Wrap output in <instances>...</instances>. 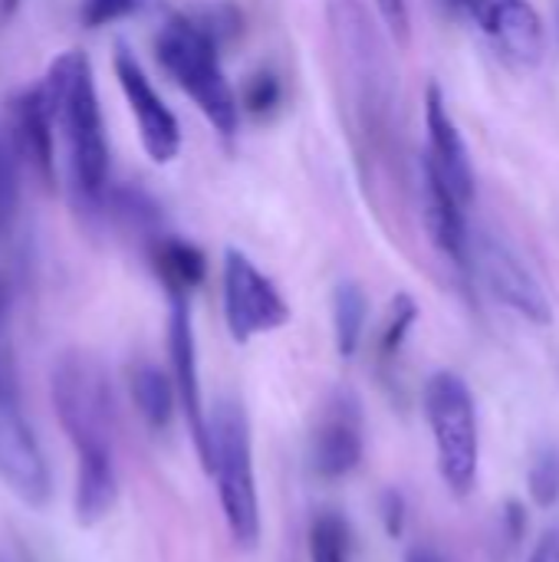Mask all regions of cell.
I'll list each match as a JSON object with an SVG mask.
<instances>
[{"label": "cell", "mask_w": 559, "mask_h": 562, "mask_svg": "<svg viewBox=\"0 0 559 562\" xmlns=\"http://www.w3.org/2000/svg\"><path fill=\"white\" fill-rule=\"evenodd\" d=\"M405 562H441V557L432 553V550H425V547H415V550L405 557Z\"/></svg>", "instance_id": "f1b7e54d"}, {"label": "cell", "mask_w": 559, "mask_h": 562, "mask_svg": "<svg viewBox=\"0 0 559 562\" xmlns=\"http://www.w3.org/2000/svg\"><path fill=\"white\" fill-rule=\"evenodd\" d=\"M40 86L49 105L53 132L63 145L69 194L79 207L92 211L109 191V138L89 56L79 49L59 53Z\"/></svg>", "instance_id": "7a4b0ae2"}, {"label": "cell", "mask_w": 559, "mask_h": 562, "mask_svg": "<svg viewBox=\"0 0 559 562\" xmlns=\"http://www.w3.org/2000/svg\"><path fill=\"white\" fill-rule=\"evenodd\" d=\"M20 207V184H16V158L0 138V247L10 240L13 221Z\"/></svg>", "instance_id": "603a6c76"}, {"label": "cell", "mask_w": 559, "mask_h": 562, "mask_svg": "<svg viewBox=\"0 0 559 562\" xmlns=\"http://www.w3.org/2000/svg\"><path fill=\"white\" fill-rule=\"evenodd\" d=\"M112 69H115L119 89L125 95V105H128V112H132V119L138 125V142H142L145 155L155 165H171L178 158V151H181V125H178L175 112L158 95L155 82L142 69L135 53L119 46L115 59H112Z\"/></svg>", "instance_id": "8fae6325"}, {"label": "cell", "mask_w": 559, "mask_h": 562, "mask_svg": "<svg viewBox=\"0 0 559 562\" xmlns=\"http://www.w3.org/2000/svg\"><path fill=\"white\" fill-rule=\"evenodd\" d=\"M379 510H382V524H385V533L389 537H402L405 530V497L399 491H385L382 501H379Z\"/></svg>", "instance_id": "4316f807"}, {"label": "cell", "mask_w": 559, "mask_h": 562, "mask_svg": "<svg viewBox=\"0 0 559 562\" xmlns=\"http://www.w3.org/2000/svg\"><path fill=\"white\" fill-rule=\"evenodd\" d=\"M326 20L333 43L343 56L356 109L366 128H379L392 105V69L382 36L359 0H326Z\"/></svg>", "instance_id": "8992f818"}, {"label": "cell", "mask_w": 559, "mask_h": 562, "mask_svg": "<svg viewBox=\"0 0 559 562\" xmlns=\"http://www.w3.org/2000/svg\"><path fill=\"white\" fill-rule=\"evenodd\" d=\"M310 562H349L353 560V527L336 510H320L306 533Z\"/></svg>", "instance_id": "ffe728a7"}, {"label": "cell", "mask_w": 559, "mask_h": 562, "mask_svg": "<svg viewBox=\"0 0 559 562\" xmlns=\"http://www.w3.org/2000/svg\"><path fill=\"white\" fill-rule=\"evenodd\" d=\"M527 562H559V527L544 530V537L537 540V547H534Z\"/></svg>", "instance_id": "83f0119b"}, {"label": "cell", "mask_w": 559, "mask_h": 562, "mask_svg": "<svg viewBox=\"0 0 559 562\" xmlns=\"http://www.w3.org/2000/svg\"><path fill=\"white\" fill-rule=\"evenodd\" d=\"M201 464L217 484L231 540L241 550H254L260 543V494L254 474L250 418L241 402L221 398L208 412V451Z\"/></svg>", "instance_id": "3957f363"}, {"label": "cell", "mask_w": 559, "mask_h": 562, "mask_svg": "<svg viewBox=\"0 0 559 562\" xmlns=\"http://www.w3.org/2000/svg\"><path fill=\"white\" fill-rule=\"evenodd\" d=\"M366 323H369L366 290L353 280L336 283V290H333V339H336V352L343 359H353L359 352Z\"/></svg>", "instance_id": "d6986e66"}, {"label": "cell", "mask_w": 559, "mask_h": 562, "mask_svg": "<svg viewBox=\"0 0 559 562\" xmlns=\"http://www.w3.org/2000/svg\"><path fill=\"white\" fill-rule=\"evenodd\" d=\"M0 484L33 510H43L53 497L49 464L20 408L10 342L0 346Z\"/></svg>", "instance_id": "52a82bcc"}, {"label": "cell", "mask_w": 559, "mask_h": 562, "mask_svg": "<svg viewBox=\"0 0 559 562\" xmlns=\"http://www.w3.org/2000/svg\"><path fill=\"white\" fill-rule=\"evenodd\" d=\"M241 109L254 112V115H267L280 105V79L270 72H260L247 82L244 95H237Z\"/></svg>", "instance_id": "d4e9b609"}, {"label": "cell", "mask_w": 559, "mask_h": 562, "mask_svg": "<svg viewBox=\"0 0 559 562\" xmlns=\"http://www.w3.org/2000/svg\"><path fill=\"white\" fill-rule=\"evenodd\" d=\"M224 323L234 342H250L257 336L277 333L290 323V306L280 286L237 247L224 250L221 267Z\"/></svg>", "instance_id": "ba28073f"}, {"label": "cell", "mask_w": 559, "mask_h": 562, "mask_svg": "<svg viewBox=\"0 0 559 562\" xmlns=\"http://www.w3.org/2000/svg\"><path fill=\"white\" fill-rule=\"evenodd\" d=\"M415 323H418V303H415V296L395 293L392 303H389V310H385V319H382V329H379V342H376V352H379L382 362H392L402 352V346L412 336Z\"/></svg>", "instance_id": "44dd1931"}, {"label": "cell", "mask_w": 559, "mask_h": 562, "mask_svg": "<svg viewBox=\"0 0 559 562\" xmlns=\"http://www.w3.org/2000/svg\"><path fill=\"white\" fill-rule=\"evenodd\" d=\"M148 257H152V270L161 280L168 296H185L188 300L208 277V257L191 240L161 234V237L152 240Z\"/></svg>", "instance_id": "e0dca14e"}, {"label": "cell", "mask_w": 559, "mask_h": 562, "mask_svg": "<svg viewBox=\"0 0 559 562\" xmlns=\"http://www.w3.org/2000/svg\"><path fill=\"white\" fill-rule=\"evenodd\" d=\"M425 418L435 441L441 481L455 497H468L478 484L481 435L471 385L455 372H435L425 382Z\"/></svg>", "instance_id": "5b68a950"}, {"label": "cell", "mask_w": 559, "mask_h": 562, "mask_svg": "<svg viewBox=\"0 0 559 562\" xmlns=\"http://www.w3.org/2000/svg\"><path fill=\"white\" fill-rule=\"evenodd\" d=\"M3 142L13 151V158L26 161L30 171L43 181L53 184L56 178V132L49 119V105L43 95V86H26L7 102V128Z\"/></svg>", "instance_id": "5bb4252c"}, {"label": "cell", "mask_w": 559, "mask_h": 562, "mask_svg": "<svg viewBox=\"0 0 559 562\" xmlns=\"http://www.w3.org/2000/svg\"><path fill=\"white\" fill-rule=\"evenodd\" d=\"M366 454V425L362 405L353 392H336L313 435H310V468L320 481H343L349 477Z\"/></svg>", "instance_id": "7c38bea8"}, {"label": "cell", "mask_w": 559, "mask_h": 562, "mask_svg": "<svg viewBox=\"0 0 559 562\" xmlns=\"http://www.w3.org/2000/svg\"><path fill=\"white\" fill-rule=\"evenodd\" d=\"M376 10H379L385 30L399 43H405L409 40V7H405V0H376Z\"/></svg>", "instance_id": "484cf974"}, {"label": "cell", "mask_w": 559, "mask_h": 562, "mask_svg": "<svg viewBox=\"0 0 559 562\" xmlns=\"http://www.w3.org/2000/svg\"><path fill=\"white\" fill-rule=\"evenodd\" d=\"M422 221L435 250L458 270L471 273V234L465 221V204L448 191L435 168L422 158Z\"/></svg>", "instance_id": "2e32d148"}, {"label": "cell", "mask_w": 559, "mask_h": 562, "mask_svg": "<svg viewBox=\"0 0 559 562\" xmlns=\"http://www.w3.org/2000/svg\"><path fill=\"white\" fill-rule=\"evenodd\" d=\"M128 392H132L138 418L152 431H165L171 425L175 408H178V395H175V382L168 372H161L152 362H138L128 375Z\"/></svg>", "instance_id": "ac0fdd59"}, {"label": "cell", "mask_w": 559, "mask_h": 562, "mask_svg": "<svg viewBox=\"0 0 559 562\" xmlns=\"http://www.w3.org/2000/svg\"><path fill=\"white\" fill-rule=\"evenodd\" d=\"M155 56L168 79L198 105V112L224 138L237 135L241 102L221 66L217 40L208 26L191 16H168L155 36Z\"/></svg>", "instance_id": "277c9868"}, {"label": "cell", "mask_w": 559, "mask_h": 562, "mask_svg": "<svg viewBox=\"0 0 559 562\" xmlns=\"http://www.w3.org/2000/svg\"><path fill=\"white\" fill-rule=\"evenodd\" d=\"M49 395L63 435L76 454L72 514L79 527L105 520L119 501L115 471V398L105 366L86 352L69 349L53 362Z\"/></svg>", "instance_id": "6da1fadb"}, {"label": "cell", "mask_w": 559, "mask_h": 562, "mask_svg": "<svg viewBox=\"0 0 559 562\" xmlns=\"http://www.w3.org/2000/svg\"><path fill=\"white\" fill-rule=\"evenodd\" d=\"M527 491L534 497L537 507L550 510L559 504V448L550 445L544 448L534 464H530V474H527Z\"/></svg>", "instance_id": "7402d4cb"}, {"label": "cell", "mask_w": 559, "mask_h": 562, "mask_svg": "<svg viewBox=\"0 0 559 562\" xmlns=\"http://www.w3.org/2000/svg\"><path fill=\"white\" fill-rule=\"evenodd\" d=\"M554 13H557V33H559V0L554 3Z\"/></svg>", "instance_id": "4dcf8cb0"}, {"label": "cell", "mask_w": 559, "mask_h": 562, "mask_svg": "<svg viewBox=\"0 0 559 562\" xmlns=\"http://www.w3.org/2000/svg\"><path fill=\"white\" fill-rule=\"evenodd\" d=\"M448 7L468 16L511 66L530 69L544 59V20L530 0H448Z\"/></svg>", "instance_id": "9c48e42d"}, {"label": "cell", "mask_w": 559, "mask_h": 562, "mask_svg": "<svg viewBox=\"0 0 559 562\" xmlns=\"http://www.w3.org/2000/svg\"><path fill=\"white\" fill-rule=\"evenodd\" d=\"M471 270L484 280L488 293L524 316L534 326H550L554 323V303L540 280L524 267V260L497 237L481 234L471 240Z\"/></svg>", "instance_id": "30bf717a"}, {"label": "cell", "mask_w": 559, "mask_h": 562, "mask_svg": "<svg viewBox=\"0 0 559 562\" xmlns=\"http://www.w3.org/2000/svg\"><path fill=\"white\" fill-rule=\"evenodd\" d=\"M152 0H82L79 3V20L89 30L99 26H112L119 20H128L135 13H142Z\"/></svg>", "instance_id": "cb8c5ba5"}, {"label": "cell", "mask_w": 559, "mask_h": 562, "mask_svg": "<svg viewBox=\"0 0 559 562\" xmlns=\"http://www.w3.org/2000/svg\"><path fill=\"white\" fill-rule=\"evenodd\" d=\"M168 362H171V382L178 395V408L185 415L188 435L198 448V458L204 461L208 451V408H204V389H201V366H198V339H194V319L185 296H168Z\"/></svg>", "instance_id": "4fadbf2b"}, {"label": "cell", "mask_w": 559, "mask_h": 562, "mask_svg": "<svg viewBox=\"0 0 559 562\" xmlns=\"http://www.w3.org/2000/svg\"><path fill=\"white\" fill-rule=\"evenodd\" d=\"M16 7H20V0H0V20H10Z\"/></svg>", "instance_id": "f546056e"}, {"label": "cell", "mask_w": 559, "mask_h": 562, "mask_svg": "<svg viewBox=\"0 0 559 562\" xmlns=\"http://www.w3.org/2000/svg\"><path fill=\"white\" fill-rule=\"evenodd\" d=\"M425 128H428V148L422 158L435 168V175L448 184V191L465 207H471L474 191H478L474 165H471L465 138L445 105V92L438 82H428V89H425Z\"/></svg>", "instance_id": "9a60e30c"}]
</instances>
